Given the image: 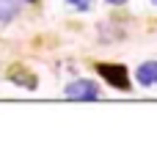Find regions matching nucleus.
Here are the masks:
<instances>
[{
	"label": "nucleus",
	"instance_id": "2",
	"mask_svg": "<svg viewBox=\"0 0 157 146\" xmlns=\"http://www.w3.org/2000/svg\"><path fill=\"white\" fill-rule=\"evenodd\" d=\"M63 94H66V99H97L99 97V88L91 80H75V83L66 86Z\"/></svg>",
	"mask_w": 157,
	"mask_h": 146
},
{
	"label": "nucleus",
	"instance_id": "5",
	"mask_svg": "<svg viewBox=\"0 0 157 146\" xmlns=\"http://www.w3.org/2000/svg\"><path fill=\"white\" fill-rule=\"evenodd\" d=\"M66 3H72V6H75V8H77V11H88V8H91V3H94V0H66Z\"/></svg>",
	"mask_w": 157,
	"mask_h": 146
},
{
	"label": "nucleus",
	"instance_id": "1",
	"mask_svg": "<svg viewBox=\"0 0 157 146\" xmlns=\"http://www.w3.org/2000/svg\"><path fill=\"white\" fill-rule=\"evenodd\" d=\"M97 72L110 83V86H116V88H130V77H127V69L124 66H119V63H99L97 66Z\"/></svg>",
	"mask_w": 157,
	"mask_h": 146
},
{
	"label": "nucleus",
	"instance_id": "8",
	"mask_svg": "<svg viewBox=\"0 0 157 146\" xmlns=\"http://www.w3.org/2000/svg\"><path fill=\"white\" fill-rule=\"evenodd\" d=\"M152 3H157V0H152Z\"/></svg>",
	"mask_w": 157,
	"mask_h": 146
},
{
	"label": "nucleus",
	"instance_id": "7",
	"mask_svg": "<svg viewBox=\"0 0 157 146\" xmlns=\"http://www.w3.org/2000/svg\"><path fill=\"white\" fill-rule=\"evenodd\" d=\"M30 3H36V0H30Z\"/></svg>",
	"mask_w": 157,
	"mask_h": 146
},
{
	"label": "nucleus",
	"instance_id": "3",
	"mask_svg": "<svg viewBox=\"0 0 157 146\" xmlns=\"http://www.w3.org/2000/svg\"><path fill=\"white\" fill-rule=\"evenodd\" d=\"M135 80L146 88L157 86V61H144L138 69H135Z\"/></svg>",
	"mask_w": 157,
	"mask_h": 146
},
{
	"label": "nucleus",
	"instance_id": "4",
	"mask_svg": "<svg viewBox=\"0 0 157 146\" xmlns=\"http://www.w3.org/2000/svg\"><path fill=\"white\" fill-rule=\"evenodd\" d=\"M19 11V0H0V22H11Z\"/></svg>",
	"mask_w": 157,
	"mask_h": 146
},
{
	"label": "nucleus",
	"instance_id": "6",
	"mask_svg": "<svg viewBox=\"0 0 157 146\" xmlns=\"http://www.w3.org/2000/svg\"><path fill=\"white\" fill-rule=\"evenodd\" d=\"M110 6H121V3H127V0H108Z\"/></svg>",
	"mask_w": 157,
	"mask_h": 146
}]
</instances>
